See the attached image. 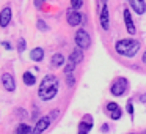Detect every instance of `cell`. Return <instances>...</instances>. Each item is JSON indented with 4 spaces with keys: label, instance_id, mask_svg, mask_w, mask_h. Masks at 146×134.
<instances>
[{
    "label": "cell",
    "instance_id": "ba28073f",
    "mask_svg": "<svg viewBox=\"0 0 146 134\" xmlns=\"http://www.w3.org/2000/svg\"><path fill=\"white\" fill-rule=\"evenodd\" d=\"M11 17H13V10L10 7H3L0 10V27H8L11 22Z\"/></svg>",
    "mask_w": 146,
    "mask_h": 134
},
{
    "label": "cell",
    "instance_id": "9a60e30c",
    "mask_svg": "<svg viewBox=\"0 0 146 134\" xmlns=\"http://www.w3.org/2000/svg\"><path fill=\"white\" fill-rule=\"evenodd\" d=\"M82 51H83V49H80V48H76L72 52H71V55H69V60H71V62H74L76 65H79L80 62L83 60V52H82Z\"/></svg>",
    "mask_w": 146,
    "mask_h": 134
},
{
    "label": "cell",
    "instance_id": "4fadbf2b",
    "mask_svg": "<svg viewBox=\"0 0 146 134\" xmlns=\"http://www.w3.org/2000/svg\"><path fill=\"white\" fill-rule=\"evenodd\" d=\"M64 63H66V60H64V57L61 54H54L50 58V66L52 68H61L64 66Z\"/></svg>",
    "mask_w": 146,
    "mask_h": 134
},
{
    "label": "cell",
    "instance_id": "d6986e66",
    "mask_svg": "<svg viewBox=\"0 0 146 134\" xmlns=\"http://www.w3.org/2000/svg\"><path fill=\"white\" fill-rule=\"evenodd\" d=\"M77 65L74 63V62H71V60H68V63H64V66H63V71H64V74H69V73H72L74 71V68H76Z\"/></svg>",
    "mask_w": 146,
    "mask_h": 134
},
{
    "label": "cell",
    "instance_id": "f1b7e54d",
    "mask_svg": "<svg viewBox=\"0 0 146 134\" xmlns=\"http://www.w3.org/2000/svg\"><path fill=\"white\" fill-rule=\"evenodd\" d=\"M41 2H44V0H35V7H41Z\"/></svg>",
    "mask_w": 146,
    "mask_h": 134
},
{
    "label": "cell",
    "instance_id": "5b68a950",
    "mask_svg": "<svg viewBox=\"0 0 146 134\" xmlns=\"http://www.w3.org/2000/svg\"><path fill=\"white\" fill-rule=\"evenodd\" d=\"M66 21L71 27L80 25V22H82V13L79 10H76V8H71V10L66 11Z\"/></svg>",
    "mask_w": 146,
    "mask_h": 134
},
{
    "label": "cell",
    "instance_id": "cb8c5ba5",
    "mask_svg": "<svg viewBox=\"0 0 146 134\" xmlns=\"http://www.w3.org/2000/svg\"><path fill=\"white\" fill-rule=\"evenodd\" d=\"M118 107H119V106H118V103H113V101L107 103V106H105V109H107V112L113 111V109H118Z\"/></svg>",
    "mask_w": 146,
    "mask_h": 134
},
{
    "label": "cell",
    "instance_id": "603a6c76",
    "mask_svg": "<svg viewBox=\"0 0 146 134\" xmlns=\"http://www.w3.org/2000/svg\"><path fill=\"white\" fill-rule=\"evenodd\" d=\"M66 84H68V87H74V84H76V79H74L72 73L66 74Z\"/></svg>",
    "mask_w": 146,
    "mask_h": 134
},
{
    "label": "cell",
    "instance_id": "ac0fdd59",
    "mask_svg": "<svg viewBox=\"0 0 146 134\" xmlns=\"http://www.w3.org/2000/svg\"><path fill=\"white\" fill-rule=\"evenodd\" d=\"M108 115H110V118H111V120H119V118H121V115H123V111H121V107L113 109V111H110V112H108Z\"/></svg>",
    "mask_w": 146,
    "mask_h": 134
},
{
    "label": "cell",
    "instance_id": "836d02e7",
    "mask_svg": "<svg viewBox=\"0 0 146 134\" xmlns=\"http://www.w3.org/2000/svg\"><path fill=\"white\" fill-rule=\"evenodd\" d=\"M130 134H133V133H130Z\"/></svg>",
    "mask_w": 146,
    "mask_h": 134
},
{
    "label": "cell",
    "instance_id": "3957f363",
    "mask_svg": "<svg viewBox=\"0 0 146 134\" xmlns=\"http://www.w3.org/2000/svg\"><path fill=\"white\" fill-rule=\"evenodd\" d=\"M127 88H129V80H127L126 77H118V79H115L113 84H111L110 93L113 96H123L124 93L127 92Z\"/></svg>",
    "mask_w": 146,
    "mask_h": 134
},
{
    "label": "cell",
    "instance_id": "8fae6325",
    "mask_svg": "<svg viewBox=\"0 0 146 134\" xmlns=\"http://www.w3.org/2000/svg\"><path fill=\"white\" fill-rule=\"evenodd\" d=\"M130 8L137 14H145L146 13V0H129Z\"/></svg>",
    "mask_w": 146,
    "mask_h": 134
},
{
    "label": "cell",
    "instance_id": "d4e9b609",
    "mask_svg": "<svg viewBox=\"0 0 146 134\" xmlns=\"http://www.w3.org/2000/svg\"><path fill=\"white\" fill-rule=\"evenodd\" d=\"M126 109H127V114H129L130 117H132V115H133V104H132V101H130V99L127 101V106H126Z\"/></svg>",
    "mask_w": 146,
    "mask_h": 134
},
{
    "label": "cell",
    "instance_id": "d6a6232c",
    "mask_svg": "<svg viewBox=\"0 0 146 134\" xmlns=\"http://www.w3.org/2000/svg\"><path fill=\"white\" fill-rule=\"evenodd\" d=\"M143 134H146V129H145V131H143Z\"/></svg>",
    "mask_w": 146,
    "mask_h": 134
},
{
    "label": "cell",
    "instance_id": "ffe728a7",
    "mask_svg": "<svg viewBox=\"0 0 146 134\" xmlns=\"http://www.w3.org/2000/svg\"><path fill=\"white\" fill-rule=\"evenodd\" d=\"M36 25H38V30H41V32H47V30H49V25H47V24H46L42 19H38Z\"/></svg>",
    "mask_w": 146,
    "mask_h": 134
},
{
    "label": "cell",
    "instance_id": "7c38bea8",
    "mask_svg": "<svg viewBox=\"0 0 146 134\" xmlns=\"http://www.w3.org/2000/svg\"><path fill=\"white\" fill-rule=\"evenodd\" d=\"M91 128H93V118L88 115V117H85V120H82L79 123V131H77V134H88Z\"/></svg>",
    "mask_w": 146,
    "mask_h": 134
},
{
    "label": "cell",
    "instance_id": "7a4b0ae2",
    "mask_svg": "<svg viewBox=\"0 0 146 134\" xmlns=\"http://www.w3.org/2000/svg\"><path fill=\"white\" fill-rule=\"evenodd\" d=\"M115 51H116V54L123 55V57L132 58V57H135L137 52L140 51V43L133 38L119 40V41L115 43Z\"/></svg>",
    "mask_w": 146,
    "mask_h": 134
},
{
    "label": "cell",
    "instance_id": "9c48e42d",
    "mask_svg": "<svg viewBox=\"0 0 146 134\" xmlns=\"http://www.w3.org/2000/svg\"><path fill=\"white\" fill-rule=\"evenodd\" d=\"M2 84H3V88L7 92H14L16 90V80H14V76L10 73H3L2 74Z\"/></svg>",
    "mask_w": 146,
    "mask_h": 134
},
{
    "label": "cell",
    "instance_id": "52a82bcc",
    "mask_svg": "<svg viewBox=\"0 0 146 134\" xmlns=\"http://www.w3.org/2000/svg\"><path fill=\"white\" fill-rule=\"evenodd\" d=\"M99 21H101V27L107 32V30L110 29V11H108L107 3H104L101 13H99Z\"/></svg>",
    "mask_w": 146,
    "mask_h": 134
},
{
    "label": "cell",
    "instance_id": "30bf717a",
    "mask_svg": "<svg viewBox=\"0 0 146 134\" xmlns=\"http://www.w3.org/2000/svg\"><path fill=\"white\" fill-rule=\"evenodd\" d=\"M124 24H126V30L129 35H135L137 33V29H135V24H133V19H132V14H130V10H124Z\"/></svg>",
    "mask_w": 146,
    "mask_h": 134
},
{
    "label": "cell",
    "instance_id": "277c9868",
    "mask_svg": "<svg viewBox=\"0 0 146 134\" xmlns=\"http://www.w3.org/2000/svg\"><path fill=\"white\" fill-rule=\"evenodd\" d=\"M74 41H76V46L80 49H88L91 46V36L86 32L85 29H79L74 35Z\"/></svg>",
    "mask_w": 146,
    "mask_h": 134
},
{
    "label": "cell",
    "instance_id": "2e32d148",
    "mask_svg": "<svg viewBox=\"0 0 146 134\" xmlns=\"http://www.w3.org/2000/svg\"><path fill=\"white\" fill-rule=\"evenodd\" d=\"M22 80H24V84H25L27 87H32V85L36 84V76L32 73V71H25V73L22 74Z\"/></svg>",
    "mask_w": 146,
    "mask_h": 134
},
{
    "label": "cell",
    "instance_id": "83f0119b",
    "mask_svg": "<svg viewBox=\"0 0 146 134\" xmlns=\"http://www.w3.org/2000/svg\"><path fill=\"white\" fill-rule=\"evenodd\" d=\"M140 103H146V93H145V95L140 96Z\"/></svg>",
    "mask_w": 146,
    "mask_h": 134
},
{
    "label": "cell",
    "instance_id": "f546056e",
    "mask_svg": "<svg viewBox=\"0 0 146 134\" xmlns=\"http://www.w3.org/2000/svg\"><path fill=\"white\" fill-rule=\"evenodd\" d=\"M102 131H104V133H107V131H108V125H102Z\"/></svg>",
    "mask_w": 146,
    "mask_h": 134
},
{
    "label": "cell",
    "instance_id": "1f68e13d",
    "mask_svg": "<svg viewBox=\"0 0 146 134\" xmlns=\"http://www.w3.org/2000/svg\"><path fill=\"white\" fill-rule=\"evenodd\" d=\"M101 2H102V3H107V0H101Z\"/></svg>",
    "mask_w": 146,
    "mask_h": 134
},
{
    "label": "cell",
    "instance_id": "7402d4cb",
    "mask_svg": "<svg viewBox=\"0 0 146 134\" xmlns=\"http://www.w3.org/2000/svg\"><path fill=\"white\" fill-rule=\"evenodd\" d=\"M83 5V0H71V8H76V10H80Z\"/></svg>",
    "mask_w": 146,
    "mask_h": 134
},
{
    "label": "cell",
    "instance_id": "e0dca14e",
    "mask_svg": "<svg viewBox=\"0 0 146 134\" xmlns=\"http://www.w3.org/2000/svg\"><path fill=\"white\" fill-rule=\"evenodd\" d=\"M32 133H33L32 126L27 123H21L16 126V134H32Z\"/></svg>",
    "mask_w": 146,
    "mask_h": 134
},
{
    "label": "cell",
    "instance_id": "4316f807",
    "mask_svg": "<svg viewBox=\"0 0 146 134\" xmlns=\"http://www.w3.org/2000/svg\"><path fill=\"white\" fill-rule=\"evenodd\" d=\"M2 46H3L5 49H8V51H11V49H13V46H11L8 41H3V43H2Z\"/></svg>",
    "mask_w": 146,
    "mask_h": 134
},
{
    "label": "cell",
    "instance_id": "6da1fadb",
    "mask_svg": "<svg viewBox=\"0 0 146 134\" xmlns=\"http://www.w3.org/2000/svg\"><path fill=\"white\" fill-rule=\"evenodd\" d=\"M58 88H60V82H58V77L54 74H47V76L42 77L41 84H39L38 88V96L42 101H50L57 96Z\"/></svg>",
    "mask_w": 146,
    "mask_h": 134
},
{
    "label": "cell",
    "instance_id": "484cf974",
    "mask_svg": "<svg viewBox=\"0 0 146 134\" xmlns=\"http://www.w3.org/2000/svg\"><path fill=\"white\" fill-rule=\"evenodd\" d=\"M16 114H17V117H19V118H27V117H29V114H27L24 109H17Z\"/></svg>",
    "mask_w": 146,
    "mask_h": 134
},
{
    "label": "cell",
    "instance_id": "4dcf8cb0",
    "mask_svg": "<svg viewBox=\"0 0 146 134\" xmlns=\"http://www.w3.org/2000/svg\"><path fill=\"white\" fill-rule=\"evenodd\" d=\"M141 60H143V63H146V51L143 52V57H141Z\"/></svg>",
    "mask_w": 146,
    "mask_h": 134
},
{
    "label": "cell",
    "instance_id": "44dd1931",
    "mask_svg": "<svg viewBox=\"0 0 146 134\" xmlns=\"http://www.w3.org/2000/svg\"><path fill=\"white\" fill-rule=\"evenodd\" d=\"M25 40L24 38H17V52H24L25 51Z\"/></svg>",
    "mask_w": 146,
    "mask_h": 134
},
{
    "label": "cell",
    "instance_id": "5bb4252c",
    "mask_svg": "<svg viewBox=\"0 0 146 134\" xmlns=\"http://www.w3.org/2000/svg\"><path fill=\"white\" fill-rule=\"evenodd\" d=\"M44 58V49L42 48H33L30 51V60L33 62H41Z\"/></svg>",
    "mask_w": 146,
    "mask_h": 134
},
{
    "label": "cell",
    "instance_id": "8992f818",
    "mask_svg": "<svg viewBox=\"0 0 146 134\" xmlns=\"http://www.w3.org/2000/svg\"><path fill=\"white\" fill-rule=\"evenodd\" d=\"M50 121H52V117H50V115H44V117H41V118L38 120V123L35 125L32 134H42V133H44V131L49 128Z\"/></svg>",
    "mask_w": 146,
    "mask_h": 134
}]
</instances>
